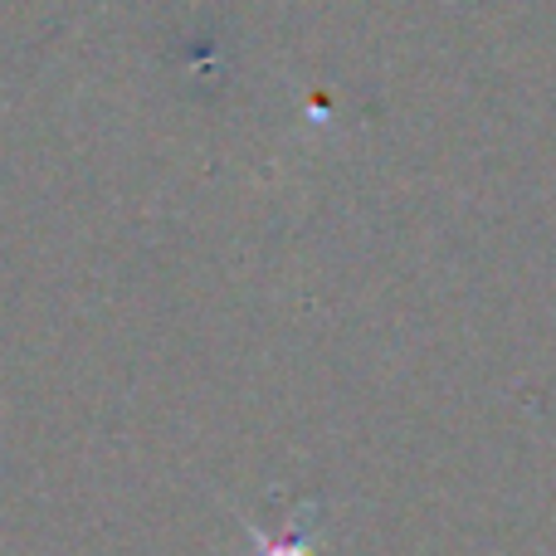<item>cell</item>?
Segmentation results:
<instances>
[{
    "label": "cell",
    "mask_w": 556,
    "mask_h": 556,
    "mask_svg": "<svg viewBox=\"0 0 556 556\" xmlns=\"http://www.w3.org/2000/svg\"><path fill=\"white\" fill-rule=\"evenodd\" d=\"M260 556H313L303 532H288L283 542H269V547H260Z\"/></svg>",
    "instance_id": "cell-1"
}]
</instances>
